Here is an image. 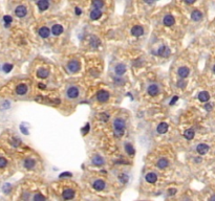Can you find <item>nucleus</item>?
Segmentation results:
<instances>
[{
  "label": "nucleus",
  "mask_w": 215,
  "mask_h": 201,
  "mask_svg": "<svg viewBox=\"0 0 215 201\" xmlns=\"http://www.w3.org/2000/svg\"><path fill=\"white\" fill-rule=\"evenodd\" d=\"M113 130L117 136H123L124 131H125V122L122 118H116L113 121Z\"/></svg>",
  "instance_id": "obj_1"
},
{
  "label": "nucleus",
  "mask_w": 215,
  "mask_h": 201,
  "mask_svg": "<svg viewBox=\"0 0 215 201\" xmlns=\"http://www.w3.org/2000/svg\"><path fill=\"white\" fill-rule=\"evenodd\" d=\"M80 67H81L80 63H79V61H77V60H73V61H70L67 64L68 71L71 73H78L79 69H80Z\"/></svg>",
  "instance_id": "obj_2"
},
{
  "label": "nucleus",
  "mask_w": 215,
  "mask_h": 201,
  "mask_svg": "<svg viewBox=\"0 0 215 201\" xmlns=\"http://www.w3.org/2000/svg\"><path fill=\"white\" fill-rule=\"evenodd\" d=\"M79 93H80V91H79L78 87H76V86H70L66 91V94L69 99H77L79 97Z\"/></svg>",
  "instance_id": "obj_3"
},
{
  "label": "nucleus",
  "mask_w": 215,
  "mask_h": 201,
  "mask_svg": "<svg viewBox=\"0 0 215 201\" xmlns=\"http://www.w3.org/2000/svg\"><path fill=\"white\" fill-rule=\"evenodd\" d=\"M97 99L101 103L107 102L108 99H109V93L107 91H105V90H100L97 94Z\"/></svg>",
  "instance_id": "obj_4"
},
{
  "label": "nucleus",
  "mask_w": 215,
  "mask_h": 201,
  "mask_svg": "<svg viewBox=\"0 0 215 201\" xmlns=\"http://www.w3.org/2000/svg\"><path fill=\"white\" fill-rule=\"evenodd\" d=\"M62 196H63V199H65V200H70L75 197V191L71 190V189H66V190L63 191Z\"/></svg>",
  "instance_id": "obj_5"
},
{
  "label": "nucleus",
  "mask_w": 215,
  "mask_h": 201,
  "mask_svg": "<svg viewBox=\"0 0 215 201\" xmlns=\"http://www.w3.org/2000/svg\"><path fill=\"white\" fill-rule=\"evenodd\" d=\"M147 92H148V94H149V95H151V97H155L156 94L160 92V89H159V87H157V85H155V84H152V85L148 86Z\"/></svg>",
  "instance_id": "obj_6"
},
{
  "label": "nucleus",
  "mask_w": 215,
  "mask_h": 201,
  "mask_svg": "<svg viewBox=\"0 0 215 201\" xmlns=\"http://www.w3.org/2000/svg\"><path fill=\"white\" fill-rule=\"evenodd\" d=\"M27 11H26V8L23 6H19L16 8V10H15V14H16V16L19 17V18H22V17H24L25 15H26Z\"/></svg>",
  "instance_id": "obj_7"
},
{
  "label": "nucleus",
  "mask_w": 215,
  "mask_h": 201,
  "mask_svg": "<svg viewBox=\"0 0 215 201\" xmlns=\"http://www.w3.org/2000/svg\"><path fill=\"white\" fill-rule=\"evenodd\" d=\"M131 34L135 37H140L144 34V28L141 25H135L131 28Z\"/></svg>",
  "instance_id": "obj_8"
},
{
  "label": "nucleus",
  "mask_w": 215,
  "mask_h": 201,
  "mask_svg": "<svg viewBox=\"0 0 215 201\" xmlns=\"http://www.w3.org/2000/svg\"><path fill=\"white\" fill-rule=\"evenodd\" d=\"M145 178L148 183H155L156 180H157V175L155 173H153V172H149V173L146 174Z\"/></svg>",
  "instance_id": "obj_9"
},
{
  "label": "nucleus",
  "mask_w": 215,
  "mask_h": 201,
  "mask_svg": "<svg viewBox=\"0 0 215 201\" xmlns=\"http://www.w3.org/2000/svg\"><path fill=\"white\" fill-rule=\"evenodd\" d=\"M163 22H164V25H166V26H172V25L174 24L175 19L172 15H166V16L164 17Z\"/></svg>",
  "instance_id": "obj_10"
},
{
  "label": "nucleus",
  "mask_w": 215,
  "mask_h": 201,
  "mask_svg": "<svg viewBox=\"0 0 215 201\" xmlns=\"http://www.w3.org/2000/svg\"><path fill=\"white\" fill-rule=\"evenodd\" d=\"M196 151L198 154H200V155H205V154L209 151V146L206 145V144H199L196 147Z\"/></svg>",
  "instance_id": "obj_11"
},
{
  "label": "nucleus",
  "mask_w": 215,
  "mask_h": 201,
  "mask_svg": "<svg viewBox=\"0 0 215 201\" xmlns=\"http://www.w3.org/2000/svg\"><path fill=\"white\" fill-rule=\"evenodd\" d=\"M92 188H94L96 191H102V190H104V188H105V182L103 181V180L98 179L94 182Z\"/></svg>",
  "instance_id": "obj_12"
},
{
  "label": "nucleus",
  "mask_w": 215,
  "mask_h": 201,
  "mask_svg": "<svg viewBox=\"0 0 215 201\" xmlns=\"http://www.w3.org/2000/svg\"><path fill=\"white\" fill-rule=\"evenodd\" d=\"M27 92V86L25 84H19L16 88V93L19 95H24Z\"/></svg>",
  "instance_id": "obj_13"
},
{
  "label": "nucleus",
  "mask_w": 215,
  "mask_h": 201,
  "mask_svg": "<svg viewBox=\"0 0 215 201\" xmlns=\"http://www.w3.org/2000/svg\"><path fill=\"white\" fill-rule=\"evenodd\" d=\"M168 128H169V126H168L167 123H161L159 124V126L156 128V131H157L159 134H164L168 131Z\"/></svg>",
  "instance_id": "obj_14"
},
{
  "label": "nucleus",
  "mask_w": 215,
  "mask_h": 201,
  "mask_svg": "<svg viewBox=\"0 0 215 201\" xmlns=\"http://www.w3.org/2000/svg\"><path fill=\"white\" fill-rule=\"evenodd\" d=\"M189 73H190V70H189V68L188 67H185V66H183V67H180L178 68V75H180V78H187L189 75Z\"/></svg>",
  "instance_id": "obj_15"
},
{
  "label": "nucleus",
  "mask_w": 215,
  "mask_h": 201,
  "mask_svg": "<svg viewBox=\"0 0 215 201\" xmlns=\"http://www.w3.org/2000/svg\"><path fill=\"white\" fill-rule=\"evenodd\" d=\"M114 71H116V73L118 75H124V73H126V65H124V64H122V63H120V64H118L116 66V68H114Z\"/></svg>",
  "instance_id": "obj_16"
},
{
  "label": "nucleus",
  "mask_w": 215,
  "mask_h": 201,
  "mask_svg": "<svg viewBox=\"0 0 215 201\" xmlns=\"http://www.w3.org/2000/svg\"><path fill=\"white\" fill-rule=\"evenodd\" d=\"M49 35H51V30H49V27L43 26L39 30V36H40L41 38H44V39H45V38H49Z\"/></svg>",
  "instance_id": "obj_17"
},
{
  "label": "nucleus",
  "mask_w": 215,
  "mask_h": 201,
  "mask_svg": "<svg viewBox=\"0 0 215 201\" xmlns=\"http://www.w3.org/2000/svg\"><path fill=\"white\" fill-rule=\"evenodd\" d=\"M37 6L40 11H45V10L49 8V0H39L37 2Z\"/></svg>",
  "instance_id": "obj_18"
},
{
  "label": "nucleus",
  "mask_w": 215,
  "mask_h": 201,
  "mask_svg": "<svg viewBox=\"0 0 215 201\" xmlns=\"http://www.w3.org/2000/svg\"><path fill=\"white\" fill-rule=\"evenodd\" d=\"M104 158H103L102 156H100V155H96L94 156V158H92V164H94V166H101L104 164Z\"/></svg>",
  "instance_id": "obj_19"
},
{
  "label": "nucleus",
  "mask_w": 215,
  "mask_h": 201,
  "mask_svg": "<svg viewBox=\"0 0 215 201\" xmlns=\"http://www.w3.org/2000/svg\"><path fill=\"white\" fill-rule=\"evenodd\" d=\"M101 16H102V12L100 11L99 8H94L90 13V19L92 20H98Z\"/></svg>",
  "instance_id": "obj_20"
},
{
  "label": "nucleus",
  "mask_w": 215,
  "mask_h": 201,
  "mask_svg": "<svg viewBox=\"0 0 215 201\" xmlns=\"http://www.w3.org/2000/svg\"><path fill=\"white\" fill-rule=\"evenodd\" d=\"M51 32L54 34L55 36H59L63 32V26L60 24H55L54 26L51 27Z\"/></svg>",
  "instance_id": "obj_21"
},
{
  "label": "nucleus",
  "mask_w": 215,
  "mask_h": 201,
  "mask_svg": "<svg viewBox=\"0 0 215 201\" xmlns=\"http://www.w3.org/2000/svg\"><path fill=\"white\" fill-rule=\"evenodd\" d=\"M156 54L162 57H168V56H170V49L168 48V47H166V46H162L161 48L157 50Z\"/></svg>",
  "instance_id": "obj_22"
},
{
  "label": "nucleus",
  "mask_w": 215,
  "mask_h": 201,
  "mask_svg": "<svg viewBox=\"0 0 215 201\" xmlns=\"http://www.w3.org/2000/svg\"><path fill=\"white\" fill-rule=\"evenodd\" d=\"M191 18H192L193 21H199L203 18V14L199 11H197V10H195V11L191 13Z\"/></svg>",
  "instance_id": "obj_23"
},
{
  "label": "nucleus",
  "mask_w": 215,
  "mask_h": 201,
  "mask_svg": "<svg viewBox=\"0 0 215 201\" xmlns=\"http://www.w3.org/2000/svg\"><path fill=\"white\" fill-rule=\"evenodd\" d=\"M209 99H210V95H209V93H208L207 91H202V92H199V94H198V99L200 101V102L206 103V102H208V101H209Z\"/></svg>",
  "instance_id": "obj_24"
},
{
  "label": "nucleus",
  "mask_w": 215,
  "mask_h": 201,
  "mask_svg": "<svg viewBox=\"0 0 215 201\" xmlns=\"http://www.w3.org/2000/svg\"><path fill=\"white\" fill-rule=\"evenodd\" d=\"M194 135H195V132H194V130H192V129H187V130L184 132V136H185L186 140H193Z\"/></svg>",
  "instance_id": "obj_25"
},
{
  "label": "nucleus",
  "mask_w": 215,
  "mask_h": 201,
  "mask_svg": "<svg viewBox=\"0 0 215 201\" xmlns=\"http://www.w3.org/2000/svg\"><path fill=\"white\" fill-rule=\"evenodd\" d=\"M49 71L47 69H45V68H41V69H39L37 71V75L41 79H46L49 77Z\"/></svg>",
  "instance_id": "obj_26"
},
{
  "label": "nucleus",
  "mask_w": 215,
  "mask_h": 201,
  "mask_svg": "<svg viewBox=\"0 0 215 201\" xmlns=\"http://www.w3.org/2000/svg\"><path fill=\"white\" fill-rule=\"evenodd\" d=\"M168 164H169V161L166 158H161L157 161V166H159L160 169H165V168L168 166Z\"/></svg>",
  "instance_id": "obj_27"
},
{
  "label": "nucleus",
  "mask_w": 215,
  "mask_h": 201,
  "mask_svg": "<svg viewBox=\"0 0 215 201\" xmlns=\"http://www.w3.org/2000/svg\"><path fill=\"white\" fill-rule=\"evenodd\" d=\"M24 166L26 168V169H28V170L33 169V168L35 166V160H34L33 158H27V159H25V161H24Z\"/></svg>",
  "instance_id": "obj_28"
},
{
  "label": "nucleus",
  "mask_w": 215,
  "mask_h": 201,
  "mask_svg": "<svg viewBox=\"0 0 215 201\" xmlns=\"http://www.w3.org/2000/svg\"><path fill=\"white\" fill-rule=\"evenodd\" d=\"M124 148H125V151H126V152L128 153L129 155H133V154H135V148L132 147L131 144H129V142H127V144H125Z\"/></svg>",
  "instance_id": "obj_29"
},
{
  "label": "nucleus",
  "mask_w": 215,
  "mask_h": 201,
  "mask_svg": "<svg viewBox=\"0 0 215 201\" xmlns=\"http://www.w3.org/2000/svg\"><path fill=\"white\" fill-rule=\"evenodd\" d=\"M92 6L94 8H102L104 6V1L103 0H94L92 1Z\"/></svg>",
  "instance_id": "obj_30"
},
{
  "label": "nucleus",
  "mask_w": 215,
  "mask_h": 201,
  "mask_svg": "<svg viewBox=\"0 0 215 201\" xmlns=\"http://www.w3.org/2000/svg\"><path fill=\"white\" fill-rule=\"evenodd\" d=\"M12 69H13V65L12 64H4L3 65V71H4V73H10Z\"/></svg>",
  "instance_id": "obj_31"
},
{
  "label": "nucleus",
  "mask_w": 215,
  "mask_h": 201,
  "mask_svg": "<svg viewBox=\"0 0 215 201\" xmlns=\"http://www.w3.org/2000/svg\"><path fill=\"white\" fill-rule=\"evenodd\" d=\"M6 164H8L6 159L3 158V157H0V168H4L6 166Z\"/></svg>",
  "instance_id": "obj_32"
},
{
  "label": "nucleus",
  "mask_w": 215,
  "mask_h": 201,
  "mask_svg": "<svg viewBox=\"0 0 215 201\" xmlns=\"http://www.w3.org/2000/svg\"><path fill=\"white\" fill-rule=\"evenodd\" d=\"M119 178H120V180H121L123 183L127 182V180H128V177H127V175H125V174L120 175V176H119Z\"/></svg>",
  "instance_id": "obj_33"
},
{
  "label": "nucleus",
  "mask_w": 215,
  "mask_h": 201,
  "mask_svg": "<svg viewBox=\"0 0 215 201\" xmlns=\"http://www.w3.org/2000/svg\"><path fill=\"white\" fill-rule=\"evenodd\" d=\"M34 200H45V197L44 196H42L41 194H36L35 197H34Z\"/></svg>",
  "instance_id": "obj_34"
},
{
  "label": "nucleus",
  "mask_w": 215,
  "mask_h": 201,
  "mask_svg": "<svg viewBox=\"0 0 215 201\" xmlns=\"http://www.w3.org/2000/svg\"><path fill=\"white\" fill-rule=\"evenodd\" d=\"M3 20H4V22H6V24H10V23L13 21V19H12L11 16H4L3 17Z\"/></svg>",
  "instance_id": "obj_35"
},
{
  "label": "nucleus",
  "mask_w": 215,
  "mask_h": 201,
  "mask_svg": "<svg viewBox=\"0 0 215 201\" xmlns=\"http://www.w3.org/2000/svg\"><path fill=\"white\" fill-rule=\"evenodd\" d=\"M178 86L180 87V88H184V87L186 86V82H185V81H183V80H182V81H178Z\"/></svg>",
  "instance_id": "obj_36"
},
{
  "label": "nucleus",
  "mask_w": 215,
  "mask_h": 201,
  "mask_svg": "<svg viewBox=\"0 0 215 201\" xmlns=\"http://www.w3.org/2000/svg\"><path fill=\"white\" fill-rule=\"evenodd\" d=\"M88 130H89V124H87V125L85 126V128H84L83 130H82V132H83L84 135H86V134L88 133Z\"/></svg>",
  "instance_id": "obj_37"
},
{
  "label": "nucleus",
  "mask_w": 215,
  "mask_h": 201,
  "mask_svg": "<svg viewBox=\"0 0 215 201\" xmlns=\"http://www.w3.org/2000/svg\"><path fill=\"white\" fill-rule=\"evenodd\" d=\"M176 192H178V191H176V189H170V190L168 191V193H169L170 196L175 195V194H176Z\"/></svg>",
  "instance_id": "obj_38"
},
{
  "label": "nucleus",
  "mask_w": 215,
  "mask_h": 201,
  "mask_svg": "<svg viewBox=\"0 0 215 201\" xmlns=\"http://www.w3.org/2000/svg\"><path fill=\"white\" fill-rule=\"evenodd\" d=\"M71 176V173H62L60 174V177H70Z\"/></svg>",
  "instance_id": "obj_39"
},
{
  "label": "nucleus",
  "mask_w": 215,
  "mask_h": 201,
  "mask_svg": "<svg viewBox=\"0 0 215 201\" xmlns=\"http://www.w3.org/2000/svg\"><path fill=\"white\" fill-rule=\"evenodd\" d=\"M178 97H173L171 99V102H170V105H173L176 101H178Z\"/></svg>",
  "instance_id": "obj_40"
},
{
  "label": "nucleus",
  "mask_w": 215,
  "mask_h": 201,
  "mask_svg": "<svg viewBox=\"0 0 215 201\" xmlns=\"http://www.w3.org/2000/svg\"><path fill=\"white\" fill-rule=\"evenodd\" d=\"M76 14H77L78 16H80L81 14H82V11H81L80 8H76Z\"/></svg>",
  "instance_id": "obj_41"
},
{
  "label": "nucleus",
  "mask_w": 215,
  "mask_h": 201,
  "mask_svg": "<svg viewBox=\"0 0 215 201\" xmlns=\"http://www.w3.org/2000/svg\"><path fill=\"white\" fill-rule=\"evenodd\" d=\"M205 108H206V110H208V111H210V110L212 109V105L207 104V105H206V106H205Z\"/></svg>",
  "instance_id": "obj_42"
},
{
  "label": "nucleus",
  "mask_w": 215,
  "mask_h": 201,
  "mask_svg": "<svg viewBox=\"0 0 215 201\" xmlns=\"http://www.w3.org/2000/svg\"><path fill=\"white\" fill-rule=\"evenodd\" d=\"M185 1H186V3H188V4H193L196 0H185Z\"/></svg>",
  "instance_id": "obj_43"
},
{
  "label": "nucleus",
  "mask_w": 215,
  "mask_h": 201,
  "mask_svg": "<svg viewBox=\"0 0 215 201\" xmlns=\"http://www.w3.org/2000/svg\"><path fill=\"white\" fill-rule=\"evenodd\" d=\"M145 2L148 3V4H151V3L154 2V0H145Z\"/></svg>",
  "instance_id": "obj_44"
},
{
  "label": "nucleus",
  "mask_w": 215,
  "mask_h": 201,
  "mask_svg": "<svg viewBox=\"0 0 215 201\" xmlns=\"http://www.w3.org/2000/svg\"><path fill=\"white\" fill-rule=\"evenodd\" d=\"M39 88H42V89H44V88H45V86L43 85V84H39Z\"/></svg>",
  "instance_id": "obj_45"
},
{
  "label": "nucleus",
  "mask_w": 215,
  "mask_h": 201,
  "mask_svg": "<svg viewBox=\"0 0 215 201\" xmlns=\"http://www.w3.org/2000/svg\"><path fill=\"white\" fill-rule=\"evenodd\" d=\"M3 190H4V191H6H6H8V190H10V185H6V188H4V189H3Z\"/></svg>",
  "instance_id": "obj_46"
},
{
  "label": "nucleus",
  "mask_w": 215,
  "mask_h": 201,
  "mask_svg": "<svg viewBox=\"0 0 215 201\" xmlns=\"http://www.w3.org/2000/svg\"><path fill=\"white\" fill-rule=\"evenodd\" d=\"M210 200H215V196H213V197H211V198H210Z\"/></svg>",
  "instance_id": "obj_47"
},
{
  "label": "nucleus",
  "mask_w": 215,
  "mask_h": 201,
  "mask_svg": "<svg viewBox=\"0 0 215 201\" xmlns=\"http://www.w3.org/2000/svg\"><path fill=\"white\" fill-rule=\"evenodd\" d=\"M213 71L215 73V65H214V67H213Z\"/></svg>",
  "instance_id": "obj_48"
}]
</instances>
